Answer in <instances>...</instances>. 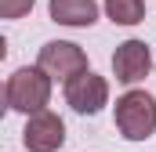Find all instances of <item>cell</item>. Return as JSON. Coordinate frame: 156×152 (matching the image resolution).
<instances>
[{"instance_id": "obj_1", "label": "cell", "mask_w": 156, "mask_h": 152, "mask_svg": "<svg viewBox=\"0 0 156 152\" xmlns=\"http://www.w3.org/2000/svg\"><path fill=\"white\" fill-rule=\"evenodd\" d=\"M4 102H7L11 112H26V116L47 109V102H51V76L44 73L40 65H22V69H15V73L7 76Z\"/></svg>"}, {"instance_id": "obj_2", "label": "cell", "mask_w": 156, "mask_h": 152, "mask_svg": "<svg viewBox=\"0 0 156 152\" xmlns=\"http://www.w3.org/2000/svg\"><path fill=\"white\" fill-rule=\"evenodd\" d=\"M113 119L127 141H145L156 134V98L149 91H127L123 98H116Z\"/></svg>"}, {"instance_id": "obj_3", "label": "cell", "mask_w": 156, "mask_h": 152, "mask_svg": "<svg viewBox=\"0 0 156 152\" xmlns=\"http://www.w3.org/2000/svg\"><path fill=\"white\" fill-rule=\"evenodd\" d=\"M66 102H69V109L80 112V116L102 112V109L109 105V83H105V76L83 69V73H76L73 80H66Z\"/></svg>"}, {"instance_id": "obj_4", "label": "cell", "mask_w": 156, "mask_h": 152, "mask_svg": "<svg viewBox=\"0 0 156 152\" xmlns=\"http://www.w3.org/2000/svg\"><path fill=\"white\" fill-rule=\"evenodd\" d=\"M37 65L51 76V80H62V83H66V80H73L76 73L87 69V54H83V47L69 43V40H51V43L40 47Z\"/></svg>"}, {"instance_id": "obj_5", "label": "cell", "mask_w": 156, "mask_h": 152, "mask_svg": "<svg viewBox=\"0 0 156 152\" xmlns=\"http://www.w3.org/2000/svg\"><path fill=\"white\" fill-rule=\"evenodd\" d=\"M22 145L29 152H58L66 145V123L62 116L51 112V109H40L29 116L26 130H22Z\"/></svg>"}, {"instance_id": "obj_6", "label": "cell", "mask_w": 156, "mask_h": 152, "mask_svg": "<svg viewBox=\"0 0 156 152\" xmlns=\"http://www.w3.org/2000/svg\"><path fill=\"white\" fill-rule=\"evenodd\" d=\"M153 69V54H149V43L145 40H123L116 51H113V76L120 83L134 87L142 83Z\"/></svg>"}, {"instance_id": "obj_7", "label": "cell", "mask_w": 156, "mask_h": 152, "mask_svg": "<svg viewBox=\"0 0 156 152\" xmlns=\"http://www.w3.org/2000/svg\"><path fill=\"white\" fill-rule=\"evenodd\" d=\"M51 22L69 26V29H87L98 22V4L94 0H51L47 4Z\"/></svg>"}, {"instance_id": "obj_8", "label": "cell", "mask_w": 156, "mask_h": 152, "mask_svg": "<svg viewBox=\"0 0 156 152\" xmlns=\"http://www.w3.org/2000/svg\"><path fill=\"white\" fill-rule=\"evenodd\" d=\"M105 15L113 26H138L145 18V0H105Z\"/></svg>"}, {"instance_id": "obj_9", "label": "cell", "mask_w": 156, "mask_h": 152, "mask_svg": "<svg viewBox=\"0 0 156 152\" xmlns=\"http://www.w3.org/2000/svg\"><path fill=\"white\" fill-rule=\"evenodd\" d=\"M33 4L37 0H0V15L4 18H22V15L33 11Z\"/></svg>"}]
</instances>
